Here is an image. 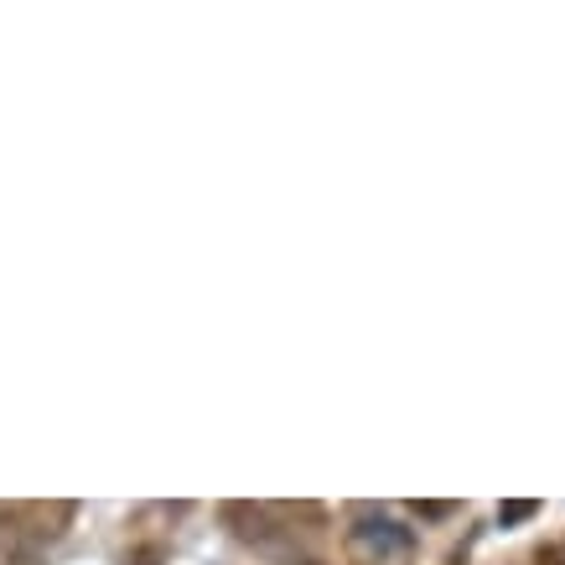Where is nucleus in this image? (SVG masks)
<instances>
[{
    "mask_svg": "<svg viewBox=\"0 0 565 565\" xmlns=\"http://www.w3.org/2000/svg\"><path fill=\"white\" fill-rule=\"evenodd\" d=\"M228 534L249 545L265 561L280 565H332L327 561V534L332 514L322 503H291V498H228L218 509Z\"/></svg>",
    "mask_w": 565,
    "mask_h": 565,
    "instance_id": "obj_1",
    "label": "nucleus"
},
{
    "mask_svg": "<svg viewBox=\"0 0 565 565\" xmlns=\"http://www.w3.org/2000/svg\"><path fill=\"white\" fill-rule=\"evenodd\" d=\"M78 519V503L73 498H32V503H0V524L21 530L36 545H57L63 534L73 530Z\"/></svg>",
    "mask_w": 565,
    "mask_h": 565,
    "instance_id": "obj_2",
    "label": "nucleus"
},
{
    "mask_svg": "<svg viewBox=\"0 0 565 565\" xmlns=\"http://www.w3.org/2000/svg\"><path fill=\"white\" fill-rule=\"evenodd\" d=\"M353 519H359V530H353V540H359V545H379V550H384L390 540H394L399 550L411 545V534L394 530L390 519H384V509H353Z\"/></svg>",
    "mask_w": 565,
    "mask_h": 565,
    "instance_id": "obj_3",
    "label": "nucleus"
},
{
    "mask_svg": "<svg viewBox=\"0 0 565 565\" xmlns=\"http://www.w3.org/2000/svg\"><path fill=\"white\" fill-rule=\"evenodd\" d=\"M0 565H47V545H36L21 530L0 524Z\"/></svg>",
    "mask_w": 565,
    "mask_h": 565,
    "instance_id": "obj_4",
    "label": "nucleus"
},
{
    "mask_svg": "<svg viewBox=\"0 0 565 565\" xmlns=\"http://www.w3.org/2000/svg\"><path fill=\"white\" fill-rule=\"evenodd\" d=\"M534 514H540V503H503V509H498V524L509 530V524H524V519H534Z\"/></svg>",
    "mask_w": 565,
    "mask_h": 565,
    "instance_id": "obj_5",
    "label": "nucleus"
},
{
    "mask_svg": "<svg viewBox=\"0 0 565 565\" xmlns=\"http://www.w3.org/2000/svg\"><path fill=\"white\" fill-rule=\"evenodd\" d=\"M415 514L420 519H451L457 514V503H415Z\"/></svg>",
    "mask_w": 565,
    "mask_h": 565,
    "instance_id": "obj_6",
    "label": "nucleus"
},
{
    "mask_svg": "<svg viewBox=\"0 0 565 565\" xmlns=\"http://www.w3.org/2000/svg\"><path fill=\"white\" fill-rule=\"evenodd\" d=\"M530 565H565V555L555 545H545V550H534L530 555Z\"/></svg>",
    "mask_w": 565,
    "mask_h": 565,
    "instance_id": "obj_7",
    "label": "nucleus"
}]
</instances>
